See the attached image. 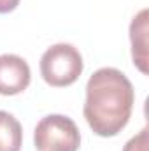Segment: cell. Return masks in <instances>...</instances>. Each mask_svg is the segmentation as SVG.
<instances>
[{"mask_svg": "<svg viewBox=\"0 0 149 151\" xmlns=\"http://www.w3.org/2000/svg\"><path fill=\"white\" fill-rule=\"evenodd\" d=\"M135 91L130 79L117 69L104 67L88 79L84 118L100 137L117 135L130 121Z\"/></svg>", "mask_w": 149, "mask_h": 151, "instance_id": "6da1fadb", "label": "cell"}, {"mask_svg": "<svg viewBox=\"0 0 149 151\" xmlns=\"http://www.w3.org/2000/svg\"><path fill=\"white\" fill-rule=\"evenodd\" d=\"M84 62L79 49L72 44H54L46 49L40 58L42 79L54 88H65L74 84L82 74Z\"/></svg>", "mask_w": 149, "mask_h": 151, "instance_id": "7a4b0ae2", "label": "cell"}, {"mask_svg": "<svg viewBox=\"0 0 149 151\" xmlns=\"http://www.w3.org/2000/svg\"><path fill=\"white\" fill-rule=\"evenodd\" d=\"M34 144L37 151H77L81 146V134L75 121L69 116L49 114L37 123Z\"/></svg>", "mask_w": 149, "mask_h": 151, "instance_id": "3957f363", "label": "cell"}, {"mask_svg": "<svg viewBox=\"0 0 149 151\" xmlns=\"http://www.w3.org/2000/svg\"><path fill=\"white\" fill-rule=\"evenodd\" d=\"M32 79L28 63L18 55H0V95L23 93Z\"/></svg>", "mask_w": 149, "mask_h": 151, "instance_id": "277c9868", "label": "cell"}, {"mask_svg": "<svg viewBox=\"0 0 149 151\" xmlns=\"http://www.w3.org/2000/svg\"><path fill=\"white\" fill-rule=\"evenodd\" d=\"M148 9H142L137 16H133L130 23V42H132V58L135 67L148 74Z\"/></svg>", "mask_w": 149, "mask_h": 151, "instance_id": "5b68a950", "label": "cell"}, {"mask_svg": "<svg viewBox=\"0 0 149 151\" xmlns=\"http://www.w3.org/2000/svg\"><path fill=\"white\" fill-rule=\"evenodd\" d=\"M23 144L21 123L7 111H0V151H19Z\"/></svg>", "mask_w": 149, "mask_h": 151, "instance_id": "8992f818", "label": "cell"}, {"mask_svg": "<svg viewBox=\"0 0 149 151\" xmlns=\"http://www.w3.org/2000/svg\"><path fill=\"white\" fill-rule=\"evenodd\" d=\"M149 148V134L148 128H142L137 135H133L126 144L123 151H148Z\"/></svg>", "mask_w": 149, "mask_h": 151, "instance_id": "52a82bcc", "label": "cell"}, {"mask_svg": "<svg viewBox=\"0 0 149 151\" xmlns=\"http://www.w3.org/2000/svg\"><path fill=\"white\" fill-rule=\"evenodd\" d=\"M19 5V0H0V14L12 12Z\"/></svg>", "mask_w": 149, "mask_h": 151, "instance_id": "ba28073f", "label": "cell"}]
</instances>
